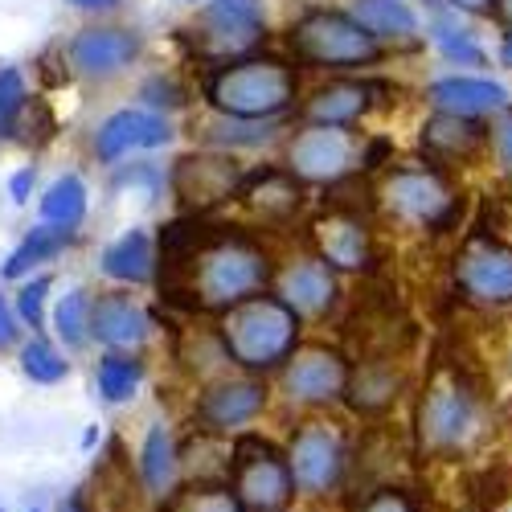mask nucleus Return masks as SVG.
Instances as JSON below:
<instances>
[{"label": "nucleus", "mask_w": 512, "mask_h": 512, "mask_svg": "<svg viewBox=\"0 0 512 512\" xmlns=\"http://www.w3.org/2000/svg\"><path fill=\"white\" fill-rule=\"evenodd\" d=\"M431 41H435V50L447 58V62H459V66H484V50H480V41L467 33L455 17H443L435 13L431 21Z\"/></svg>", "instance_id": "34"}, {"label": "nucleus", "mask_w": 512, "mask_h": 512, "mask_svg": "<svg viewBox=\"0 0 512 512\" xmlns=\"http://www.w3.org/2000/svg\"><path fill=\"white\" fill-rule=\"evenodd\" d=\"M447 5H451L455 13H472V17H488V13H492V5H496V0H447Z\"/></svg>", "instance_id": "43"}, {"label": "nucleus", "mask_w": 512, "mask_h": 512, "mask_svg": "<svg viewBox=\"0 0 512 512\" xmlns=\"http://www.w3.org/2000/svg\"><path fill=\"white\" fill-rule=\"evenodd\" d=\"M160 250L156 238L144 226H127L119 238H111L99 254V271L119 287H144L156 279Z\"/></svg>", "instance_id": "21"}, {"label": "nucleus", "mask_w": 512, "mask_h": 512, "mask_svg": "<svg viewBox=\"0 0 512 512\" xmlns=\"http://www.w3.org/2000/svg\"><path fill=\"white\" fill-rule=\"evenodd\" d=\"M308 238H312V250L336 275H357V271H369L373 263V230L357 205H332L316 213Z\"/></svg>", "instance_id": "14"}, {"label": "nucleus", "mask_w": 512, "mask_h": 512, "mask_svg": "<svg viewBox=\"0 0 512 512\" xmlns=\"http://www.w3.org/2000/svg\"><path fill=\"white\" fill-rule=\"evenodd\" d=\"M91 213V189L82 181V173H62L50 181V189L37 201V218L41 226H54L66 234H78V226L87 222Z\"/></svg>", "instance_id": "28"}, {"label": "nucleus", "mask_w": 512, "mask_h": 512, "mask_svg": "<svg viewBox=\"0 0 512 512\" xmlns=\"http://www.w3.org/2000/svg\"><path fill=\"white\" fill-rule=\"evenodd\" d=\"M29 107H33V95H29L25 70L13 62H0V140H17Z\"/></svg>", "instance_id": "32"}, {"label": "nucleus", "mask_w": 512, "mask_h": 512, "mask_svg": "<svg viewBox=\"0 0 512 512\" xmlns=\"http://www.w3.org/2000/svg\"><path fill=\"white\" fill-rule=\"evenodd\" d=\"M455 291L476 308H508L512 304V246L488 230H472L451 263Z\"/></svg>", "instance_id": "10"}, {"label": "nucleus", "mask_w": 512, "mask_h": 512, "mask_svg": "<svg viewBox=\"0 0 512 512\" xmlns=\"http://www.w3.org/2000/svg\"><path fill=\"white\" fill-rule=\"evenodd\" d=\"M50 291H54V279H50V275H41V271L17 283V295H13V312H17V320H21L25 328H33V332H37L41 324H46Z\"/></svg>", "instance_id": "36"}, {"label": "nucleus", "mask_w": 512, "mask_h": 512, "mask_svg": "<svg viewBox=\"0 0 512 512\" xmlns=\"http://www.w3.org/2000/svg\"><path fill=\"white\" fill-rule=\"evenodd\" d=\"M95 443H99V426H91V431L82 435V447H95Z\"/></svg>", "instance_id": "46"}, {"label": "nucleus", "mask_w": 512, "mask_h": 512, "mask_svg": "<svg viewBox=\"0 0 512 512\" xmlns=\"http://www.w3.org/2000/svg\"><path fill=\"white\" fill-rule=\"evenodd\" d=\"M173 119L148 111V107H119L111 111L99 127H95V140L91 152L99 164H119L132 152H152V148H168L173 144Z\"/></svg>", "instance_id": "15"}, {"label": "nucleus", "mask_w": 512, "mask_h": 512, "mask_svg": "<svg viewBox=\"0 0 512 512\" xmlns=\"http://www.w3.org/2000/svg\"><path fill=\"white\" fill-rule=\"evenodd\" d=\"M263 410H267V386L254 373H242V377H218L213 386H205L193 406V418L201 431L230 435L238 426L254 422Z\"/></svg>", "instance_id": "18"}, {"label": "nucleus", "mask_w": 512, "mask_h": 512, "mask_svg": "<svg viewBox=\"0 0 512 512\" xmlns=\"http://www.w3.org/2000/svg\"><path fill=\"white\" fill-rule=\"evenodd\" d=\"M140 480L152 500H168L181 488V447L164 422H152L140 443Z\"/></svg>", "instance_id": "26"}, {"label": "nucleus", "mask_w": 512, "mask_h": 512, "mask_svg": "<svg viewBox=\"0 0 512 512\" xmlns=\"http://www.w3.org/2000/svg\"><path fill=\"white\" fill-rule=\"evenodd\" d=\"M426 103L447 115H463V119H484L496 115L500 107H508V91L492 78H472V74H451V78H435L426 87Z\"/></svg>", "instance_id": "22"}, {"label": "nucleus", "mask_w": 512, "mask_h": 512, "mask_svg": "<svg viewBox=\"0 0 512 512\" xmlns=\"http://www.w3.org/2000/svg\"><path fill=\"white\" fill-rule=\"evenodd\" d=\"M21 373L33 381V386H58V381H66V373H70V361L54 340L33 332V340L21 345Z\"/></svg>", "instance_id": "33"}, {"label": "nucleus", "mask_w": 512, "mask_h": 512, "mask_svg": "<svg viewBox=\"0 0 512 512\" xmlns=\"http://www.w3.org/2000/svg\"><path fill=\"white\" fill-rule=\"evenodd\" d=\"M492 17H496L504 29H512V0H496V5H492Z\"/></svg>", "instance_id": "44"}, {"label": "nucleus", "mask_w": 512, "mask_h": 512, "mask_svg": "<svg viewBox=\"0 0 512 512\" xmlns=\"http://www.w3.org/2000/svg\"><path fill=\"white\" fill-rule=\"evenodd\" d=\"M287 467H291V480L300 492L308 496H328L349 472V439L336 422L312 418L300 422L295 435L287 443Z\"/></svg>", "instance_id": "11"}, {"label": "nucleus", "mask_w": 512, "mask_h": 512, "mask_svg": "<svg viewBox=\"0 0 512 512\" xmlns=\"http://www.w3.org/2000/svg\"><path fill=\"white\" fill-rule=\"evenodd\" d=\"M279 119H230L209 111L201 123V144L205 148H222V152H238V148H263L267 140H275Z\"/></svg>", "instance_id": "29"}, {"label": "nucleus", "mask_w": 512, "mask_h": 512, "mask_svg": "<svg viewBox=\"0 0 512 512\" xmlns=\"http://www.w3.org/2000/svg\"><path fill=\"white\" fill-rule=\"evenodd\" d=\"M177 37L205 70L226 66L267 46V9L263 0H201Z\"/></svg>", "instance_id": "4"}, {"label": "nucleus", "mask_w": 512, "mask_h": 512, "mask_svg": "<svg viewBox=\"0 0 512 512\" xmlns=\"http://www.w3.org/2000/svg\"><path fill=\"white\" fill-rule=\"evenodd\" d=\"M381 87L365 78H349V74H336L295 107L304 123H324V127H353L373 111V95Z\"/></svg>", "instance_id": "20"}, {"label": "nucleus", "mask_w": 512, "mask_h": 512, "mask_svg": "<svg viewBox=\"0 0 512 512\" xmlns=\"http://www.w3.org/2000/svg\"><path fill=\"white\" fill-rule=\"evenodd\" d=\"M488 144H492V152H496V164L512 177V107H500V111L492 115Z\"/></svg>", "instance_id": "38"}, {"label": "nucleus", "mask_w": 512, "mask_h": 512, "mask_svg": "<svg viewBox=\"0 0 512 512\" xmlns=\"http://www.w3.org/2000/svg\"><path fill=\"white\" fill-rule=\"evenodd\" d=\"M164 512H246L230 484H189L164 500Z\"/></svg>", "instance_id": "35"}, {"label": "nucleus", "mask_w": 512, "mask_h": 512, "mask_svg": "<svg viewBox=\"0 0 512 512\" xmlns=\"http://www.w3.org/2000/svg\"><path fill=\"white\" fill-rule=\"evenodd\" d=\"M287 54L295 66L324 70V74H357L386 58V46L369 37L349 9L312 5L287 29Z\"/></svg>", "instance_id": "3"}, {"label": "nucleus", "mask_w": 512, "mask_h": 512, "mask_svg": "<svg viewBox=\"0 0 512 512\" xmlns=\"http://www.w3.org/2000/svg\"><path fill=\"white\" fill-rule=\"evenodd\" d=\"M185 5H201V0H185Z\"/></svg>", "instance_id": "47"}, {"label": "nucleus", "mask_w": 512, "mask_h": 512, "mask_svg": "<svg viewBox=\"0 0 512 512\" xmlns=\"http://www.w3.org/2000/svg\"><path fill=\"white\" fill-rule=\"evenodd\" d=\"M70 9H78V13H91V17H103V13H115L123 0H66Z\"/></svg>", "instance_id": "42"}, {"label": "nucleus", "mask_w": 512, "mask_h": 512, "mask_svg": "<svg viewBox=\"0 0 512 512\" xmlns=\"http://www.w3.org/2000/svg\"><path fill=\"white\" fill-rule=\"evenodd\" d=\"M140 381H144V361L136 353H115L107 349L95 365V390L107 406H123V402H132L136 390H140Z\"/></svg>", "instance_id": "30"}, {"label": "nucleus", "mask_w": 512, "mask_h": 512, "mask_svg": "<svg viewBox=\"0 0 512 512\" xmlns=\"http://www.w3.org/2000/svg\"><path fill=\"white\" fill-rule=\"evenodd\" d=\"M238 201L250 213L254 226L283 230L304 213L308 185L295 173H287V164H263V168H254V173H246Z\"/></svg>", "instance_id": "16"}, {"label": "nucleus", "mask_w": 512, "mask_h": 512, "mask_svg": "<svg viewBox=\"0 0 512 512\" xmlns=\"http://www.w3.org/2000/svg\"><path fill=\"white\" fill-rule=\"evenodd\" d=\"M91 304L95 295L87 287H70L66 295H58L50 320H54V336L66 349H82L91 340Z\"/></svg>", "instance_id": "31"}, {"label": "nucleus", "mask_w": 512, "mask_h": 512, "mask_svg": "<svg viewBox=\"0 0 512 512\" xmlns=\"http://www.w3.org/2000/svg\"><path fill=\"white\" fill-rule=\"evenodd\" d=\"M271 291L300 320H324L340 304V275L320 259V254H300V259L275 267Z\"/></svg>", "instance_id": "17"}, {"label": "nucleus", "mask_w": 512, "mask_h": 512, "mask_svg": "<svg viewBox=\"0 0 512 512\" xmlns=\"http://www.w3.org/2000/svg\"><path fill=\"white\" fill-rule=\"evenodd\" d=\"M357 512H418V504L402 488H377L365 496V504Z\"/></svg>", "instance_id": "39"}, {"label": "nucleus", "mask_w": 512, "mask_h": 512, "mask_svg": "<svg viewBox=\"0 0 512 512\" xmlns=\"http://www.w3.org/2000/svg\"><path fill=\"white\" fill-rule=\"evenodd\" d=\"M144 54V37L132 25H82L66 46L62 62L70 74L87 82H111L127 66H136Z\"/></svg>", "instance_id": "12"}, {"label": "nucleus", "mask_w": 512, "mask_h": 512, "mask_svg": "<svg viewBox=\"0 0 512 512\" xmlns=\"http://www.w3.org/2000/svg\"><path fill=\"white\" fill-rule=\"evenodd\" d=\"M349 373L353 365L340 349L320 345V340H312V345L300 340V349L283 361L279 381H283V394L300 406H336L345 402Z\"/></svg>", "instance_id": "13"}, {"label": "nucleus", "mask_w": 512, "mask_h": 512, "mask_svg": "<svg viewBox=\"0 0 512 512\" xmlns=\"http://www.w3.org/2000/svg\"><path fill=\"white\" fill-rule=\"evenodd\" d=\"M246 181V164L238 160V152H222V148H193L181 152L164 173L168 193L177 197V205L197 218H209L222 205L238 201Z\"/></svg>", "instance_id": "6"}, {"label": "nucleus", "mask_w": 512, "mask_h": 512, "mask_svg": "<svg viewBox=\"0 0 512 512\" xmlns=\"http://www.w3.org/2000/svg\"><path fill=\"white\" fill-rule=\"evenodd\" d=\"M21 328H25V324L17 320V312H13V300H9L5 291H0V353L17 345V340H21Z\"/></svg>", "instance_id": "40"}, {"label": "nucleus", "mask_w": 512, "mask_h": 512, "mask_svg": "<svg viewBox=\"0 0 512 512\" xmlns=\"http://www.w3.org/2000/svg\"><path fill=\"white\" fill-rule=\"evenodd\" d=\"M500 62L504 66H512V29L504 33V41H500Z\"/></svg>", "instance_id": "45"}, {"label": "nucleus", "mask_w": 512, "mask_h": 512, "mask_svg": "<svg viewBox=\"0 0 512 512\" xmlns=\"http://www.w3.org/2000/svg\"><path fill=\"white\" fill-rule=\"evenodd\" d=\"M349 13L381 46H418L422 37V21L410 0H349Z\"/></svg>", "instance_id": "24"}, {"label": "nucleus", "mask_w": 512, "mask_h": 512, "mask_svg": "<svg viewBox=\"0 0 512 512\" xmlns=\"http://www.w3.org/2000/svg\"><path fill=\"white\" fill-rule=\"evenodd\" d=\"M152 336V316L132 291H103L91 304V340L115 353H136Z\"/></svg>", "instance_id": "19"}, {"label": "nucleus", "mask_w": 512, "mask_h": 512, "mask_svg": "<svg viewBox=\"0 0 512 512\" xmlns=\"http://www.w3.org/2000/svg\"><path fill=\"white\" fill-rule=\"evenodd\" d=\"M78 242V234H66V230H54V226H33L25 230V238L5 254V263H0V279L9 283H21L29 275H37L46 263H54L58 254H66L70 246Z\"/></svg>", "instance_id": "27"}, {"label": "nucleus", "mask_w": 512, "mask_h": 512, "mask_svg": "<svg viewBox=\"0 0 512 512\" xmlns=\"http://www.w3.org/2000/svg\"><path fill=\"white\" fill-rule=\"evenodd\" d=\"M365 140L353 127H324V123H300V132L287 136L283 164L304 185H328L336 189L361 168Z\"/></svg>", "instance_id": "9"}, {"label": "nucleus", "mask_w": 512, "mask_h": 512, "mask_svg": "<svg viewBox=\"0 0 512 512\" xmlns=\"http://www.w3.org/2000/svg\"><path fill=\"white\" fill-rule=\"evenodd\" d=\"M230 492L246 512H283L295 500V480L287 467V451L271 439L238 435L230 447Z\"/></svg>", "instance_id": "7"}, {"label": "nucleus", "mask_w": 512, "mask_h": 512, "mask_svg": "<svg viewBox=\"0 0 512 512\" xmlns=\"http://www.w3.org/2000/svg\"><path fill=\"white\" fill-rule=\"evenodd\" d=\"M33 189H37V168H33V164H25V168H17V173L9 177V201H13L17 209L33 201Z\"/></svg>", "instance_id": "41"}, {"label": "nucleus", "mask_w": 512, "mask_h": 512, "mask_svg": "<svg viewBox=\"0 0 512 512\" xmlns=\"http://www.w3.org/2000/svg\"><path fill=\"white\" fill-rule=\"evenodd\" d=\"M205 107L230 119H283L300 107V70L275 54H246L213 66L201 82Z\"/></svg>", "instance_id": "1"}, {"label": "nucleus", "mask_w": 512, "mask_h": 512, "mask_svg": "<svg viewBox=\"0 0 512 512\" xmlns=\"http://www.w3.org/2000/svg\"><path fill=\"white\" fill-rule=\"evenodd\" d=\"M398 394H402V373H398L394 357H365L349 373L345 402L357 414H386L398 402Z\"/></svg>", "instance_id": "25"}, {"label": "nucleus", "mask_w": 512, "mask_h": 512, "mask_svg": "<svg viewBox=\"0 0 512 512\" xmlns=\"http://www.w3.org/2000/svg\"><path fill=\"white\" fill-rule=\"evenodd\" d=\"M300 336H304V320L275 291H259L218 316V340L230 365L254 377L283 369V361L300 349Z\"/></svg>", "instance_id": "2"}, {"label": "nucleus", "mask_w": 512, "mask_h": 512, "mask_svg": "<svg viewBox=\"0 0 512 512\" xmlns=\"http://www.w3.org/2000/svg\"><path fill=\"white\" fill-rule=\"evenodd\" d=\"M476 390L467 386V377L455 365H435L422 386L414 431H418V451L422 455H451L459 451L476 431Z\"/></svg>", "instance_id": "5"}, {"label": "nucleus", "mask_w": 512, "mask_h": 512, "mask_svg": "<svg viewBox=\"0 0 512 512\" xmlns=\"http://www.w3.org/2000/svg\"><path fill=\"white\" fill-rule=\"evenodd\" d=\"M377 205L386 209L394 222L418 226V230H443L459 209L447 177L439 168H426V164L390 168L377 185Z\"/></svg>", "instance_id": "8"}, {"label": "nucleus", "mask_w": 512, "mask_h": 512, "mask_svg": "<svg viewBox=\"0 0 512 512\" xmlns=\"http://www.w3.org/2000/svg\"><path fill=\"white\" fill-rule=\"evenodd\" d=\"M422 152L447 164V160H467L476 156L484 144H488V127L480 119H463V115H447V111H435L431 119L422 123V136H418Z\"/></svg>", "instance_id": "23"}, {"label": "nucleus", "mask_w": 512, "mask_h": 512, "mask_svg": "<svg viewBox=\"0 0 512 512\" xmlns=\"http://www.w3.org/2000/svg\"><path fill=\"white\" fill-rule=\"evenodd\" d=\"M140 99H144V107H148V111H160V115L181 111V107L189 103L185 87H181V82H177L173 74H152V78H144Z\"/></svg>", "instance_id": "37"}]
</instances>
